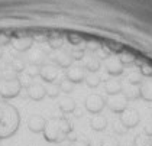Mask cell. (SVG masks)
Returning a JSON list of instances; mask_svg holds the SVG:
<instances>
[{
    "instance_id": "6da1fadb",
    "label": "cell",
    "mask_w": 152,
    "mask_h": 146,
    "mask_svg": "<svg viewBox=\"0 0 152 146\" xmlns=\"http://www.w3.org/2000/svg\"><path fill=\"white\" fill-rule=\"evenodd\" d=\"M20 126L19 110L7 101H0V140L12 137Z\"/></svg>"
},
{
    "instance_id": "2e32d148",
    "label": "cell",
    "mask_w": 152,
    "mask_h": 146,
    "mask_svg": "<svg viewBox=\"0 0 152 146\" xmlns=\"http://www.w3.org/2000/svg\"><path fill=\"white\" fill-rule=\"evenodd\" d=\"M102 146H119V140L115 137H106L102 142Z\"/></svg>"
},
{
    "instance_id": "7c38bea8",
    "label": "cell",
    "mask_w": 152,
    "mask_h": 146,
    "mask_svg": "<svg viewBox=\"0 0 152 146\" xmlns=\"http://www.w3.org/2000/svg\"><path fill=\"white\" fill-rule=\"evenodd\" d=\"M120 90H122V84H120L117 80H109V81H107V84H106V91H107L109 94H112V96L119 94Z\"/></svg>"
},
{
    "instance_id": "7a4b0ae2",
    "label": "cell",
    "mask_w": 152,
    "mask_h": 146,
    "mask_svg": "<svg viewBox=\"0 0 152 146\" xmlns=\"http://www.w3.org/2000/svg\"><path fill=\"white\" fill-rule=\"evenodd\" d=\"M71 130H72V126L68 120L61 119V117H54L47 122L45 130H44V137L47 142L58 143L68 136Z\"/></svg>"
},
{
    "instance_id": "3957f363",
    "label": "cell",
    "mask_w": 152,
    "mask_h": 146,
    "mask_svg": "<svg viewBox=\"0 0 152 146\" xmlns=\"http://www.w3.org/2000/svg\"><path fill=\"white\" fill-rule=\"evenodd\" d=\"M45 126H47V120L39 114H34L28 119V129L32 133H41V132L44 133Z\"/></svg>"
},
{
    "instance_id": "ba28073f",
    "label": "cell",
    "mask_w": 152,
    "mask_h": 146,
    "mask_svg": "<svg viewBox=\"0 0 152 146\" xmlns=\"http://www.w3.org/2000/svg\"><path fill=\"white\" fill-rule=\"evenodd\" d=\"M67 78L72 82H81L83 80H86V75H84V71L80 67H68Z\"/></svg>"
},
{
    "instance_id": "30bf717a",
    "label": "cell",
    "mask_w": 152,
    "mask_h": 146,
    "mask_svg": "<svg viewBox=\"0 0 152 146\" xmlns=\"http://www.w3.org/2000/svg\"><path fill=\"white\" fill-rule=\"evenodd\" d=\"M139 93L146 101H152V81H145L140 85Z\"/></svg>"
},
{
    "instance_id": "ac0fdd59",
    "label": "cell",
    "mask_w": 152,
    "mask_h": 146,
    "mask_svg": "<svg viewBox=\"0 0 152 146\" xmlns=\"http://www.w3.org/2000/svg\"><path fill=\"white\" fill-rule=\"evenodd\" d=\"M145 132H146V135H152V124H149V126H146Z\"/></svg>"
},
{
    "instance_id": "9c48e42d",
    "label": "cell",
    "mask_w": 152,
    "mask_h": 146,
    "mask_svg": "<svg viewBox=\"0 0 152 146\" xmlns=\"http://www.w3.org/2000/svg\"><path fill=\"white\" fill-rule=\"evenodd\" d=\"M106 68H107V71H109L112 75H119V74L123 71L122 64L119 62V59H116V58L109 59V61H107V64H106Z\"/></svg>"
},
{
    "instance_id": "277c9868",
    "label": "cell",
    "mask_w": 152,
    "mask_h": 146,
    "mask_svg": "<svg viewBox=\"0 0 152 146\" xmlns=\"http://www.w3.org/2000/svg\"><path fill=\"white\" fill-rule=\"evenodd\" d=\"M45 96H47V88H45L42 84L34 82V84H29V85H28V97H29L31 100L41 101Z\"/></svg>"
},
{
    "instance_id": "4fadbf2b",
    "label": "cell",
    "mask_w": 152,
    "mask_h": 146,
    "mask_svg": "<svg viewBox=\"0 0 152 146\" xmlns=\"http://www.w3.org/2000/svg\"><path fill=\"white\" fill-rule=\"evenodd\" d=\"M106 126H107V120L103 116H96L91 120V127L94 130H103V129H106Z\"/></svg>"
},
{
    "instance_id": "5b68a950",
    "label": "cell",
    "mask_w": 152,
    "mask_h": 146,
    "mask_svg": "<svg viewBox=\"0 0 152 146\" xmlns=\"http://www.w3.org/2000/svg\"><path fill=\"white\" fill-rule=\"evenodd\" d=\"M103 107H104V100H103V97L96 96V94H91V96L87 97V100H86V109H87L88 112L99 113V112L103 110Z\"/></svg>"
},
{
    "instance_id": "8992f818",
    "label": "cell",
    "mask_w": 152,
    "mask_h": 146,
    "mask_svg": "<svg viewBox=\"0 0 152 146\" xmlns=\"http://www.w3.org/2000/svg\"><path fill=\"white\" fill-rule=\"evenodd\" d=\"M120 120H122V123L125 124L126 127H135L136 124L139 123V114L133 109H128V110L122 112Z\"/></svg>"
},
{
    "instance_id": "8fae6325",
    "label": "cell",
    "mask_w": 152,
    "mask_h": 146,
    "mask_svg": "<svg viewBox=\"0 0 152 146\" xmlns=\"http://www.w3.org/2000/svg\"><path fill=\"white\" fill-rule=\"evenodd\" d=\"M59 109H61L62 113H71L75 109V103H74L72 99L65 97V99H62V100L59 101Z\"/></svg>"
},
{
    "instance_id": "9a60e30c",
    "label": "cell",
    "mask_w": 152,
    "mask_h": 146,
    "mask_svg": "<svg viewBox=\"0 0 152 146\" xmlns=\"http://www.w3.org/2000/svg\"><path fill=\"white\" fill-rule=\"evenodd\" d=\"M86 81H87V84H88L90 87H97V85H99V82H100V78H99L97 75L91 74V75L86 77Z\"/></svg>"
},
{
    "instance_id": "5bb4252c",
    "label": "cell",
    "mask_w": 152,
    "mask_h": 146,
    "mask_svg": "<svg viewBox=\"0 0 152 146\" xmlns=\"http://www.w3.org/2000/svg\"><path fill=\"white\" fill-rule=\"evenodd\" d=\"M152 142L146 135H139L135 139V146H151Z\"/></svg>"
},
{
    "instance_id": "e0dca14e",
    "label": "cell",
    "mask_w": 152,
    "mask_h": 146,
    "mask_svg": "<svg viewBox=\"0 0 152 146\" xmlns=\"http://www.w3.org/2000/svg\"><path fill=\"white\" fill-rule=\"evenodd\" d=\"M70 146H90L88 145V142L87 140H83V139H77V140H74Z\"/></svg>"
},
{
    "instance_id": "52a82bcc",
    "label": "cell",
    "mask_w": 152,
    "mask_h": 146,
    "mask_svg": "<svg viewBox=\"0 0 152 146\" xmlns=\"http://www.w3.org/2000/svg\"><path fill=\"white\" fill-rule=\"evenodd\" d=\"M107 104H109V107L113 110V112H123V110H126V104H128V99L126 97H123V96H119V94H115L110 100L107 101Z\"/></svg>"
}]
</instances>
